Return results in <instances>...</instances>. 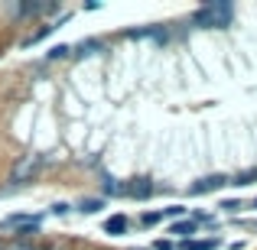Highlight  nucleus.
I'll use <instances>...</instances> for the list:
<instances>
[{
  "label": "nucleus",
  "mask_w": 257,
  "mask_h": 250,
  "mask_svg": "<svg viewBox=\"0 0 257 250\" xmlns=\"http://www.w3.org/2000/svg\"><path fill=\"white\" fill-rule=\"evenodd\" d=\"M231 4H225V0H218V4H205L195 10V23L199 26H208V30H225V26H231Z\"/></svg>",
  "instance_id": "nucleus-1"
},
{
  "label": "nucleus",
  "mask_w": 257,
  "mask_h": 250,
  "mask_svg": "<svg viewBox=\"0 0 257 250\" xmlns=\"http://www.w3.org/2000/svg\"><path fill=\"white\" fill-rule=\"evenodd\" d=\"M46 166V156L43 153H26V156H20L17 163L10 169V182H30L36 179V172Z\"/></svg>",
  "instance_id": "nucleus-2"
},
{
  "label": "nucleus",
  "mask_w": 257,
  "mask_h": 250,
  "mask_svg": "<svg viewBox=\"0 0 257 250\" xmlns=\"http://www.w3.org/2000/svg\"><path fill=\"white\" fill-rule=\"evenodd\" d=\"M225 182H231V179H228V175H221V172L202 175L199 182H192V185H189V192H192V195H208V192H215V188H221Z\"/></svg>",
  "instance_id": "nucleus-3"
},
{
  "label": "nucleus",
  "mask_w": 257,
  "mask_h": 250,
  "mask_svg": "<svg viewBox=\"0 0 257 250\" xmlns=\"http://www.w3.org/2000/svg\"><path fill=\"white\" fill-rule=\"evenodd\" d=\"M120 195H131V198H150L153 185H150L147 175H140V179H131L127 185H120Z\"/></svg>",
  "instance_id": "nucleus-4"
},
{
  "label": "nucleus",
  "mask_w": 257,
  "mask_h": 250,
  "mask_svg": "<svg viewBox=\"0 0 257 250\" xmlns=\"http://www.w3.org/2000/svg\"><path fill=\"white\" fill-rule=\"evenodd\" d=\"M104 234H111V237L127 234V218H124V214H111V218L104 221Z\"/></svg>",
  "instance_id": "nucleus-5"
},
{
  "label": "nucleus",
  "mask_w": 257,
  "mask_h": 250,
  "mask_svg": "<svg viewBox=\"0 0 257 250\" xmlns=\"http://www.w3.org/2000/svg\"><path fill=\"white\" fill-rule=\"evenodd\" d=\"M75 59H88V56H94V52H104V43L101 39H85L82 46H75Z\"/></svg>",
  "instance_id": "nucleus-6"
},
{
  "label": "nucleus",
  "mask_w": 257,
  "mask_h": 250,
  "mask_svg": "<svg viewBox=\"0 0 257 250\" xmlns=\"http://www.w3.org/2000/svg\"><path fill=\"white\" fill-rule=\"evenodd\" d=\"M218 247V240L215 237H208V240H182L179 250H215Z\"/></svg>",
  "instance_id": "nucleus-7"
},
{
  "label": "nucleus",
  "mask_w": 257,
  "mask_h": 250,
  "mask_svg": "<svg viewBox=\"0 0 257 250\" xmlns=\"http://www.w3.org/2000/svg\"><path fill=\"white\" fill-rule=\"evenodd\" d=\"M104 208V198H85L82 205H78V211H85V214H94V211H101Z\"/></svg>",
  "instance_id": "nucleus-8"
},
{
  "label": "nucleus",
  "mask_w": 257,
  "mask_h": 250,
  "mask_svg": "<svg viewBox=\"0 0 257 250\" xmlns=\"http://www.w3.org/2000/svg\"><path fill=\"white\" fill-rule=\"evenodd\" d=\"M192 231H195V221H173V227H170V234H182V237Z\"/></svg>",
  "instance_id": "nucleus-9"
},
{
  "label": "nucleus",
  "mask_w": 257,
  "mask_h": 250,
  "mask_svg": "<svg viewBox=\"0 0 257 250\" xmlns=\"http://www.w3.org/2000/svg\"><path fill=\"white\" fill-rule=\"evenodd\" d=\"M39 10H46V4H23L17 7V17H30V13H39Z\"/></svg>",
  "instance_id": "nucleus-10"
},
{
  "label": "nucleus",
  "mask_w": 257,
  "mask_h": 250,
  "mask_svg": "<svg viewBox=\"0 0 257 250\" xmlns=\"http://www.w3.org/2000/svg\"><path fill=\"white\" fill-rule=\"evenodd\" d=\"M160 218H163V214H160V211H147L144 218H140V224H144V227H153V224H157Z\"/></svg>",
  "instance_id": "nucleus-11"
},
{
  "label": "nucleus",
  "mask_w": 257,
  "mask_h": 250,
  "mask_svg": "<svg viewBox=\"0 0 257 250\" xmlns=\"http://www.w3.org/2000/svg\"><path fill=\"white\" fill-rule=\"evenodd\" d=\"M160 214H163V218H179V214H186V208H182V205H170V208H163Z\"/></svg>",
  "instance_id": "nucleus-12"
},
{
  "label": "nucleus",
  "mask_w": 257,
  "mask_h": 250,
  "mask_svg": "<svg viewBox=\"0 0 257 250\" xmlns=\"http://www.w3.org/2000/svg\"><path fill=\"white\" fill-rule=\"evenodd\" d=\"M69 46H56V49H49V59H65V56H69Z\"/></svg>",
  "instance_id": "nucleus-13"
},
{
  "label": "nucleus",
  "mask_w": 257,
  "mask_h": 250,
  "mask_svg": "<svg viewBox=\"0 0 257 250\" xmlns=\"http://www.w3.org/2000/svg\"><path fill=\"white\" fill-rule=\"evenodd\" d=\"M7 250H36V247H30L26 240H10V244H7Z\"/></svg>",
  "instance_id": "nucleus-14"
},
{
  "label": "nucleus",
  "mask_w": 257,
  "mask_h": 250,
  "mask_svg": "<svg viewBox=\"0 0 257 250\" xmlns=\"http://www.w3.org/2000/svg\"><path fill=\"white\" fill-rule=\"evenodd\" d=\"M39 231V224H23L20 227V237H30V234H36Z\"/></svg>",
  "instance_id": "nucleus-15"
},
{
  "label": "nucleus",
  "mask_w": 257,
  "mask_h": 250,
  "mask_svg": "<svg viewBox=\"0 0 257 250\" xmlns=\"http://www.w3.org/2000/svg\"><path fill=\"white\" fill-rule=\"evenodd\" d=\"M221 208H225V211H238V208H241V201H225Z\"/></svg>",
  "instance_id": "nucleus-16"
},
{
  "label": "nucleus",
  "mask_w": 257,
  "mask_h": 250,
  "mask_svg": "<svg viewBox=\"0 0 257 250\" xmlns=\"http://www.w3.org/2000/svg\"><path fill=\"white\" fill-rule=\"evenodd\" d=\"M52 211H56V214H69V205H65V201H59V205L52 208Z\"/></svg>",
  "instance_id": "nucleus-17"
},
{
  "label": "nucleus",
  "mask_w": 257,
  "mask_h": 250,
  "mask_svg": "<svg viewBox=\"0 0 257 250\" xmlns=\"http://www.w3.org/2000/svg\"><path fill=\"white\" fill-rule=\"evenodd\" d=\"M157 250H176V247L170 244V240H157Z\"/></svg>",
  "instance_id": "nucleus-18"
},
{
  "label": "nucleus",
  "mask_w": 257,
  "mask_h": 250,
  "mask_svg": "<svg viewBox=\"0 0 257 250\" xmlns=\"http://www.w3.org/2000/svg\"><path fill=\"white\" fill-rule=\"evenodd\" d=\"M0 250H7V240H0Z\"/></svg>",
  "instance_id": "nucleus-19"
},
{
  "label": "nucleus",
  "mask_w": 257,
  "mask_h": 250,
  "mask_svg": "<svg viewBox=\"0 0 257 250\" xmlns=\"http://www.w3.org/2000/svg\"><path fill=\"white\" fill-rule=\"evenodd\" d=\"M254 208H257V201H254Z\"/></svg>",
  "instance_id": "nucleus-20"
},
{
  "label": "nucleus",
  "mask_w": 257,
  "mask_h": 250,
  "mask_svg": "<svg viewBox=\"0 0 257 250\" xmlns=\"http://www.w3.org/2000/svg\"><path fill=\"white\" fill-rule=\"evenodd\" d=\"M39 250H46V247H39Z\"/></svg>",
  "instance_id": "nucleus-21"
}]
</instances>
